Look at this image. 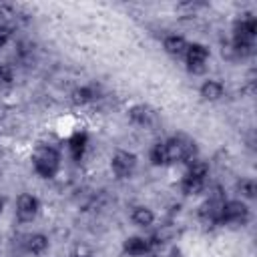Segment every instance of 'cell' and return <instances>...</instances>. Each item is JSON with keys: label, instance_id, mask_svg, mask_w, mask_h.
<instances>
[{"label": "cell", "instance_id": "cell-1", "mask_svg": "<svg viewBox=\"0 0 257 257\" xmlns=\"http://www.w3.org/2000/svg\"><path fill=\"white\" fill-rule=\"evenodd\" d=\"M165 147H167V155H169V163H191L197 155V145L193 139L189 137H173L169 141H165Z\"/></svg>", "mask_w": 257, "mask_h": 257}, {"label": "cell", "instance_id": "cell-2", "mask_svg": "<svg viewBox=\"0 0 257 257\" xmlns=\"http://www.w3.org/2000/svg\"><path fill=\"white\" fill-rule=\"evenodd\" d=\"M32 163H34V171L44 177V179H50L56 175L58 167H60V155L56 149L52 147H40L34 157H32Z\"/></svg>", "mask_w": 257, "mask_h": 257}, {"label": "cell", "instance_id": "cell-3", "mask_svg": "<svg viewBox=\"0 0 257 257\" xmlns=\"http://www.w3.org/2000/svg\"><path fill=\"white\" fill-rule=\"evenodd\" d=\"M249 219V209L241 201H223L219 223H231V225H243Z\"/></svg>", "mask_w": 257, "mask_h": 257}, {"label": "cell", "instance_id": "cell-4", "mask_svg": "<svg viewBox=\"0 0 257 257\" xmlns=\"http://www.w3.org/2000/svg\"><path fill=\"white\" fill-rule=\"evenodd\" d=\"M209 58V48L205 44H199V42H193L187 46L185 50V60H187V68L191 72H203L205 70V62Z\"/></svg>", "mask_w": 257, "mask_h": 257}, {"label": "cell", "instance_id": "cell-5", "mask_svg": "<svg viewBox=\"0 0 257 257\" xmlns=\"http://www.w3.org/2000/svg\"><path fill=\"white\" fill-rule=\"evenodd\" d=\"M110 167H112V173L120 179L133 175L135 167H137V157L133 153H126V151H116L112 161H110Z\"/></svg>", "mask_w": 257, "mask_h": 257}, {"label": "cell", "instance_id": "cell-6", "mask_svg": "<svg viewBox=\"0 0 257 257\" xmlns=\"http://www.w3.org/2000/svg\"><path fill=\"white\" fill-rule=\"evenodd\" d=\"M38 209H40V203H38V199L34 195L22 193L18 197V201H16V217L20 221H32L36 217Z\"/></svg>", "mask_w": 257, "mask_h": 257}, {"label": "cell", "instance_id": "cell-7", "mask_svg": "<svg viewBox=\"0 0 257 257\" xmlns=\"http://www.w3.org/2000/svg\"><path fill=\"white\" fill-rule=\"evenodd\" d=\"M257 34V20L253 16L241 18L235 22V38L233 40H253Z\"/></svg>", "mask_w": 257, "mask_h": 257}, {"label": "cell", "instance_id": "cell-8", "mask_svg": "<svg viewBox=\"0 0 257 257\" xmlns=\"http://www.w3.org/2000/svg\"><path fill=\"white\" fill-rule=\"evenodd\" d=\"M151 241L147 237H128L124 243H122V251L126 255H133V257H141L145 253L151 251Z\"/></svg>", "mask_w": 257, "mask_h": 257}, {"label": "cell", "instance_id": "cell-9", "mask_svg": "<svg viewBox=\"0 0 257 257\" xmlns=\"http://www.w3.org/2000/svg\"><path fill=\"white\" fill-rule=\"evenodd\" d=\"M128 118L137 124H151L155 120V110L149 104H135L128 108Z\"/></svg>", "mask_w": 257, "mask_h": 257}, {"label": "cell", "instance_id": "cell-10", "mask_svg": "<svg viewBox=\"0 0 257 257\" xmlns=\"http://www.w3.org/2000/svg\"><path fill=\"white\" fill-rule=\"evenodd\" d=\"M189 42L179 36V34H169L165 40H163V48L165 52H169L171 56H185V50H187Z\"/></svg>", "mask_w": 257, "mask_h": 257}, {"label": "cell", "instance_id": "cell-11", "mask_svg": "<svg viewBox=\"0 0 257 257\" xmlns=\"http://www.w3.org/2000/svg\"><path fill=\"white\" fill-rule=\"evenodd\" d=\"M86 145H88L86 133H74V135H72V139L68 141V149H70V155H72L74 161H80V159L84 157Z\"/></svg>", "mask_w": 257, "mask_h": 257}, {"label": "cell", "instance_id": "cell-12", "mask_svg": "<svg viewBox=\"0 0 257 257\" xmlns=\"http://www.w3.org/2000/svg\"><path fill=\"white\" fill-rule=\"evenodd\" d=\"M24 245H26V251H28V253L40 255V253H44V251L48 249V237L42 235V233H32V235L26 237Z\"/></svg>", "mask_w": 257, "mask_h": 257}, {"label": "cell", "instance_id": "cell-13", "mask_svg": "<svg viewBox=\"0 0 257 257\" xmlns=\"http://www.w3.org/2000/svg\"><path fill=\"white\" fill-rule=\"evenodd\" d=\"M201 96L205 98V100H219L221 96H223V92H225V88H223V84L219 82V80H205L203 84H201Z\"/></svg>", "mask_w": 257, "mask_h": 257}, {"label": "cell", "instance_id": "cell-14", "mask_svg": "<svg viewBox=\"0 0 257 257\" xmlns=\"http://www.w3.org/2000/svg\"><path fill=\"white\" fill-rule=\"evenodd\" d=\"M131 219L139 227H149V225L155 223V213L149 207H135L133 213H131Z\"/></svg>", "mask_w": 257, "mask_h": 257}, {"label": "cell", "instance_id": "cell-15", "mask_svg": "<svg viewBox=\"0 0 257 257\" xmlns=\"http://www.w3.org/2000/svg\"><path fill=\"white\" fill-rule=\"evenodd\" d=\"M181 189H183L185 195H199L205 189V181L197 179V177H191V175H185L183 183H181Z\"/></svg>", "mask_w": 257, "mask_h": 257}, {"label": "cell", "instance_id": "cell-16", "mask_svg": "<svg viewBox=\"0 0 257 257\" xmlns=\"http://www.w3.org/2000/svg\"><path fill=\"white\" fill-rule=\"evenodd\" d=\"M94 96H96V92L92 86H80L72 92V102L74 104H86V102L94 100Z\"/></svg>", "mask_w": 257, "mask_h": 257}, {"label": "cell", "instance_id": "cell-17", "mask_svg": "<svg viewBox=\"0 0 257 257\" xmlns=\"http://www.w3.org/2000/svg\"><path fill=\"white\" fill-rule=\"evenodd\" d=\"M151 163L153 165H169V155L165 143H157L151 149Z\"/></svg>", "mask_w": 257, "mask_h": 257}, {"label": "cell", "instance_id": "cell-18", "mask_svg": "<svg viewBox=\"0 0 257 257\" xmlns=\"http://www.w3.org/2000/svg\"><path fill=\"white\" fill-rule=\"evenodd\" d=\"M187 175H191V177H197V179H207V175H209V165L205 163V161H199V159H193L191 163H189V171H187Z\"/></svg>", "mask_w": 257, "mask_h": 257}, {"label": "cell", "instance_id": "cell-19", "mask_svg": "<svg viewBox=\"0 0 257 257\" xmlns=\"http://www.w3.org/2000/svg\"><path fill=\"white\" fill-rule=\"evenodd\" d=\"M237 189H239L241 197H245V199H253L255 193H257V185H255L253 179H241L239 185H237Z\"/></svg>", "mask_w": 257, "mask_h": 257}, {"label": "cell", "instance_id": "cell-20", "mask_svg": "<svg viewBox=\"0 0 257 257\" xmlns=\"http://www.w3.org/2000/svg\"><path fill=\"white\" fill-rule=\"evenodd\" d=\"M12 82V68L6 64H0V86H6Z\"/></svg>", "mask_w": 257, "mask_h": 257}, {"label": "cell", "instance_id": "cell-21", "mask_svg": "<svg viewBox=\"0 0 257 257\" xmlns=\"http://www.w3.org/2000/svg\"><path fill=\"white\" fill-rule=\"evenodd\" d=\"M8 40H10V28L0 24V46H4Z\"/></svg>", "mask_w": 257, "mask_h": 257}, {"label": "cell", "instance_id": "cell-22", "mask_svg": "<svg viewBox=\"0 0 257 257\" xmlns=\"http://www.w3.org/2000/svg\"><path fill=\"white\" fill-rule=\"evenodd\" d=\"M2 209H4V201L0 199V213H2Z\"/></svg>", "mask_w": 257, "mask_h": 257}]
</instances>
